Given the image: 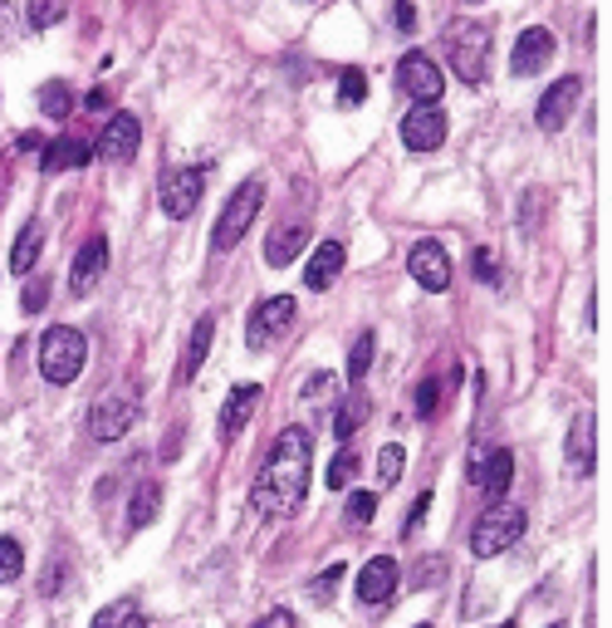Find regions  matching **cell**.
Segmentation results:
<instances>
[{"mask_svg":"<svg viewBox=\"0 0 612 628\" xmlns=\"http://www.w3.org/2000/svg\"><path fill=\"white\" fill-rule=\"evenodd\" d=\"M309 462H314L309 427H284L274 437L265 467L250 481V506L260 516H294L304 506V491H309Z\"/></svg>","mask_w":612,"mask_h":628,"instance_id":"cell-1","label":"cell"},{"mask_svg":"<svg viewBox=\"0 0 612 628\" xmlns=\"http://www.w3.org/2000/svg\"><path fill=\"white\" fill-rule=\"evenodd\" d=\"M446 59H451V69H456V79L485 83V75H490V30L476 25V20H451Z\"/></svg>","mask_w":612,"mask_h":628,"instance_id":"cell-2","label":"cell"},{"mask_svg":"<svg viewBox=\"0 0 612 628\" xmlns=\"http://www.w3.org/2000/svg\"><path fill=\"white\" fill-rule=\"evenodd\" d=\"M83 359H89V344H83L79 329H69V324L45 329V339H39V373H45L55 389H69V383L79 379Z\"/></svg>","mask_w":612,"mask_h":628,"instance_id":"cell-3","label":"cell"},{"mask_svg":"<svg viewBox=\"0 0 612 628\" xmlns=\"http://www.w3.org/2000/svg\"><path fill=\"white\" fill-rule=\"evenodd\" d=\"M260 206H265V182H260V177H250V182H240L236 197L226 202L216 232H211V246H216V250H236L240 240L250 236V222L260 216Z\"/></svg>","mask_w":612,"mask_h":628,"instance_id":"cell-4","label":"cell"},{"mask_svg":"<svg viewBox=\"0 0 612 628\" xmlns=\"http://www.w3.org/2000/svg\"><path fill=\"white\" fill-rule=\"evenodd\" d=\"M524 526H530V516H524V506H490L485 516L471 526V554H480V560H495V554L514 550V540L524 536Z\"/></svg>","mask_w":612,"mask_h":628,"instance_id":"cell-5","label":"cell"},{"mask_svg":"<svg viewBox=\"0 0 612 628\" xmlns=\"http://www.w3.org/2000/svg\"><path fill=\"white\" fill-rule=\"evenodd\" d=\"M202 192H206V167H167L162 182H157L162 212L172 222H186L196 212V202H202Z\"/></svg>","mask_w":612,"mask_h":628,"instance_id":"cell-6","label":"cell"},{"mask_svg":"<svg viewBox=\"0 0 612 628\" xmlns=\"http://www.w3.org/2000/svg\"><path fill=\"white\" fill-rule=\"evenodd\" d=\"M294 314H299L294 295H270L265 305H260V310L246 319V349L260 354V349H270L274 339H284V334L294 329Z\"/></svg>","mask_w":612,"mask_h":628,"instance_id":"cell-7","label":"cell"},{"mask_svg":"<svg viewBox=\"0 0 612 628\" xmlns=\"http://www.w3.org/2000/svg\"><path fill=\"white\" fill-rule=\"evenodd\" d=\"M397 79H403L407 99H417V103H437L441 93H446V75H441L437 59L421 55V49H407L403 65H397Z\"/></svg>","mask_w":612,"mask_h":628,"instance_id":"cell-8","label":"cell"},{"mask_svg":"<svg viewBox=\"0 0 612 628\" xmlns=\"http://www.w3.org/2000/svg\"><path fill=\"white\" fill-rule=\"evenodd\" d=\"M407 270L427 295H441V290L451 285V256L441 240H417V246L407 250Z\"/></svg>","mask_w":612,"mask_h":628,"instance_id":"cell-9","label":"cell"},{"mask_svg":"<svg viewBox=\"0 0 612 628\" xmlns=\"http://www.w3.org/2000/svg\"><path fill=\"white\" fill-rule=\"evenodd\" d=\"M133 417H137V397H128V393H109V397H99V403H93L89 433L99 437V442H118V437L133 427Z\"/></svg>","mask_w":612,"mask_h":628,"instance_id":"cell-10","label":"cell"},{"mask_svg":"<svg viewBox=\"0 0 612 628\" xmlns=\"http://www.w3.org/2000/svg\"><path fill=\"white\" fill-rule=\"evenodd\" d=\"M403 143L411 153H437L446 143V113L437 103H417L403 119Z\"/></svg>","mask_w":612,"mask_h":628,"instance_id":"cell-11","label":"cell"},{"mask_svg":"<svg viewBox=\"0 0 612 628\" xmlns=\"http://www.w3.org/2000/svg\"><path fill=\"white\" fill-rule=\"evenodd\" d=\"M578 99H583V79H578V75H564V79H558L554 89H548L544 99H540V109H534L540 128H544V133H558L568 119H574Z\"/></svg>","mask_w":612,"mask_h":628,"instance_id":"cell-12","label":"cell"},{"mask_svg":"<svg viewBox=\"0 0 612 628\" xmlns=\"http://www.w3.org/2000/svg\"><path fill=\"white\" fill-rule=\"evenodd\" d=\"M548 59H554V35L534 25V30H524V35L514 40L510 75H514V79H534V75H540V69L548 65Z\"/></svg>","mask_w":612,"mask_h":628,"instance_id":"cell-13","label":"cell"},{"mask_svg":"<svg viewBox=\"0 0 612 628\" xmlns=\"http://www.w3.org/2000/svg\"><path fill=\"white\" fill-rule=\"evenodd\" d=\"M103 270H109V240L93 236L79 246V256H73L69 266V290L73 295H93V285L103 280Z\"/></svg>","mask_w":612,"mask_h":628,"instance_id":"cell-14","label":"cell"},{"mask_svg":"<svg viewBox=\"0 0 612 628\" xmlns=\"http://www.w3.org/2000/svg\"><path fill=\"white\" fill-rule=\"evenodd\" d=\"M397 580H403V564H397L393 554H377V560H367L363 570H358V599H363V604L393 599Z\"/></svg>","mask_w":612,"mask_h":628,"instance_id":"cell-15","label":"cell"},{"mask_svg":"<svg viewBox=\"0 0 612 628\" xmlns=\"http://www.w3.org/2000/svg\"><path fill=\"white\" fill-rule=\"evenodd\" d=\"M137 143H143V123L133 119V113H113L109 123H103L99 133V157H109V162H128L137 153Z\"/></svg>","mask_w":612,"mask_h":628,"instance_id":"cell-16","label":"cell"},{"mask_svg":"<svg viewBox=\"0 0 612 628\" xmlns=\"http://www.w3.org/2000/svg\"><path fill=\"white\" fill-rule=\"evenodd\" d=\"M260 383H240V389H230V397H226V407H220V417H216V427H220V437H240L246 433V423L256 417V407H260Z\"/></svg>","mask_w":612,"mask_h":628,"instance_id":"cell-17","label":"cell"},{"mask_svg":"<svg viewBox=\"0 0 612 628\" xmlns=\"http://www.w3.org/2000/svg\"><path fill=\"white\" fill-rule=\"evenodd\" d=\"M343 260H348L343 240H324V246L309 256V270H304V285H309V290H329L333 280L343 276Z\"/></svg>","mask_w":612,"mask_h":628,"instance_id":"cell-18","label":"cell"},{"mask_svg":"<svg viewBox=\"0 0 612 628\" xmlns=\"http://www.w3.org/2000/svg\"><path fill=\"white\" fill-rule=\"evenodd\" d=\"M564 457H568V471H574V476H593V413H578L574 417Z\"/></svg>","mask_w":612,"mask_h":628,"instance_id":"cell-19","label":"cell"},{"mask_svg":"<svg viewBox=\"0 0 612 628\" xmlns=\"http://www.w3.org/2000/svg\"><path fill=\"white\" fill-rule=\"evenodd\" d=\"M304 246H309V232L304 226H274L270 240H265V266H290V260L304 256Z\"/></svg>","mask_w":612,"mask_h":628,"instance_id":"cell-20","label":"cell"},{"mask_svg":"<svg viewBox=\"0 0 612 628\" xmlns=\"http://www.w3.org/2000/svg\"><path fill=\"white\" fill-rule=\"evenodd\" d=\"M39 153H45V157H39L45 172H73V167H83L93 157V148L83 138H55V143H45Z\"/></svg>","mask_w":612,"mask_h":628,"instance_id":"cell-21","label":"cell"},{"mask_svg":"<svg viewBox=\"0 0 612 628\" xmlns=\"http://www.w3.org/2000/svg\"><path fill=\"white\" fill-rule=\"evenodd\" d=\"M211 339H216V314H202V319H196V329H192V339H186V354H182V379L186 383L202 373V363H206V354H211Z\"/></svg>","mask_w":612,"mask_h":628,"instance_id":"cell-22","label":"cell"},{"mask_svg":"<svg viewBox=\"0 0 612 628\" xmlns=\"http://www.w3.org/2000/svg\"><path fill=\"white\" fill-rule=\"evenodd\" d=\"M39 250H45V226L25 222L20 226V236H15V246H10V270H15V276H30L35 260H39Z\"/></svg>","mask_w":612,"mask_h":628,"instance_id":"cell-23","label":"cell"},{"mask_svg":"<svg viewBox=\"0 0 612 628\" xmlns=\"http://www.w3.org/2000/svg\"><path fill=\"white\" fill-rule=\"evenodd\" d=\"M514 481V452H490V462L480 467V486H485V501H500Z\"/></svg>","mask_w":612,"mask_h":628,"instance_id":"cell-24","label":"cell"},{"mask_svg":"<svg viewBox=\"0 0 612 628\" xmlns=\"http://www.w3.org/2000/svg\"><path fill=\"white\" fill-rule=\"evenodd\" d=\"M157 511H162V486H157V481H147V486H137V496H133V506H128V526L133 530L152 526Z\"/></svg>","mask_w":612,"mask_h":628,"instance_id":"cell-25","label":"cell"},{"mask_svg":"<svg viewBox=\"0 0 612 628\" xmlns=\"http://www.w3.org/2000/svg\"><path fill=\"white\" fill-rule=\"evenodd\" d=\"M89 628H143V609H137L133 599H118V604H109V609L93 614Z\"/></svg>","mask_w":612,"mask_h":628,"instance_id":"cell-26","label":"cell"},{"mask_svg":"<svg viewBox=\"0 0 612 628\" xmlns=\"http://www.w3.org/2000/svg\"><path fill=\"white\" fill-rule=\"evenodd\" d=\"M65 15H69V0H30L25 5L30 30H55Z\"/></svg>","mask_w":612,"mask_h":628,"instance_id":"cell-27","label":"cell"},{"mask_svg":"<svg viewBox=\"0 0 612 628\" xmlns=\"http://www.w3.org/2000/svg\"><path fill=\"white\" fill-rule=\"evenodd\" d=\"M69 109H73V93H69L65 79H55V83L39 89V113H45V119H69Z\"/></svg>","mask_w":612,"mask_h":628,"instance_id":"cell-28","label":"cell"},{"mask_svg":"<svg viewBox=\"0 0 612 628\" xmlns=\"http://www.w3.org/2000/svg\"><path fill=\"white\" fill-rule=\"evenodd\" d=\"M373 349H377L373 334H358V339H353V354H348V383L367 379V369H373Z\"/></svg>","mask_w":612,"mask_h":628,"instance_id":"cell-29","label":"cell"},{"mask_svg":"<svg viewBox=\"0 0 612 628\" xmlns=\"http://www.w3.org/2000/svg\"><path fill=\"white\" fill-rule=\"evenodd\" d=\"M403 467H407V452L397 442H387L383 452H377V481H383V486H397V481H403Z\"/></svg>","mask_w":612,"mask_h":628,"instance_id":"cell-30","label":"cell"},{"mask_svg":"<svg viewBox=\"0 0 612 628\" xmlns=\"http://www.w3.org/2000/svg\"><path fill=\"white\" fill-rule=\"evenodd\" d=\"M20 570H25V550H20V540L0 536V584H15Z\"/></svg>","mask_w":612,"mask_h":628,"instance_id":"cell-31","label":"cell"},{"mask_svg":"<svg viewBox=\"0 0 612 628\" xmlns=\"http://www.w3.org/2000/svg\"><path fill=\"white\" fill-rule=\"evenodd\" d=\"M363 99H367V75H363V69H343V79H339V103H343V109H358Z\"/></svg>","mask_w":612,"mask_h":628,"instance_id":"cell-32","label":"cell"},{"mask_svg":"<svg viewBox=\"0 0 612 628\" xmlns=\"http://www.w3.org/2000/svg\"><path fill=\"white\" fill-rule=\"evenodd\" d=\"M373 516H377V496L353 491V496H348V526H373Z\"/></svg>","mask_w":612,"mask_h":628,"instance_id":"cell-33","label":"cell"},{"mask_svg":"<svg viewBox=\"0 0 612 628\" xmlns=\"http://www.w3.org/2000/svg\"><path fill=\"white\" fill-rule=\"evenodd\" d=\"M353 476H358V457H353V447H343V452H339V462L329 467V491L353 486Z\"/></svg>","mask_w":612,"mask_h":628,"instance_id":"cell-34","label":"cell"},{"mask_svg":"<svg viewBox=\"0 0 612 628\" xmlns=\"http://www.w3.org/2000/svg\"><path fill=\"white\" fill-rule=\"evenodd\" d=\"M471 270H476L480 285H500V260H495V250H471Z\"/></svg>","mask_w":612,"mask_h":628,"instance_id":"cell-35","label":"cell"},{"mask_svg":"<svg viewBox=\"0 0 612 628\" xmlns=\"http://www.w3.org/2000/svg\"><path fill=\"white\" fill-rule=\"evenodd\" d=\"M437 403H441V383L427 379V383L417 389V397H411V413H417V417H431V413H437Z\"/></svg>","mask_w":612,"mask_h":628,"instance_id":"cell-36","label":"cell"},{"mask_svg":"<svg viewBox=\"0 0 612 628\" xmlns=\"http://www.w3.org/2000/svg\"><path fill=\"white\" fill-rule=\"evenodd\" d=\"M339 580H343V564H329L324 574H314V580H309V599H329Z\"/></svg>","mask_w":612,"mask_h":628,"instance_id":"cell-37","label":"cell"},{"mask_svg":"<svg viewBox=\"0 0 612 628\" xmlns=\"http://www.w3.org/2000/svg\"><path fill=\"white\" fill-rule=\"evenodd\" d=\"M324 393H339V379H333V373H314V379L304 383V397H309V403H319Z\"/></svg>","mask_w":612,"mask_h":628,"instance_id":"cell-38","label":"cell"},{"mask_svg":"<svg viewBox=\"0 0 612 628\" xmlns=\"http://www.w3.org/2000/svg\"><path fill=\"white\" fill-rule=\"evenodd\" d=\"M427 511H431V491H421V496H417V506H411V516L403 520V536H417V530H421V520H427Z\"/></svg>","mask_w":612,"mask_h":628,"instance_id":"cell-39","label":"cell"},{"mask_svg":"<svg viewBox=\"0 0 612 628\" xmlns=\"http://www.w3.org/2000/svg\"><path fill=\"white\" fill-rule=\"evenodd\" d=\"M45 295H49V280H30V285H25V314L45 310Z\"/></svg>","mask_w":612,"mask_h":628,"instance_id":"cell-40","label":"cell"},{"mask_svg":"<svg viewBox=\"0 0 612 628\" xmlns=\"http://www.w3.org/2000/svg\"><path fill=\"white\" fill-rule=\"evenodd\" d=\"M353 427H358V403H348L339 417H333V437H339V442H348V437H353Z\"/></svg>","mask_w":612,"mask_h":628,"instance_id":"cell-41","label":"cell"},{"mask_svg":"<svg viewBox=\"0 0 612 628\" xmlns=\"http://www.w3.org/2000/svg\"><path fill=\"white\" fill-rule=\"evenodd\" d=\"M393 20H397V30H407V35H411V30H417V5H411V0H397Z\"/></svg>","mask_w":612,"mask_h":628,"instance_id":"cell-42","label":"cell"},{"mask_svg":"<svg viewBox=\"0 0 612 628\" xmlns=\"http://www.w3.org/2000/svg\"><path fill=\"white\" fill-rule=\"evenodd\" d=\"M256 628H299V619H294L290 609H270V614H265V619H260Z\"/></svg>","mask_w":612,"mask_h":628,"instance_id":"cell-43","label":"cell"},{"mask_svg":"<svg viewBox=\"0 0 612 628\" xmlns=\"http://www.w3.org/2000/svg\"><path fill=\"white\" fill-rule=\"evenodd\" d=\"M39 148H45V138H39V133H25V138L10 143V157H15V153H39Z\"/></svg>","mask_w":612,"mask_h":628,"instance_id":"cell-44","label":"cell"},{"mask_svg":"<svg viewBox=\"0 0 612 628\" xmlns=\"http://www.w3.org/2000/svg\"><path fill=\"white\" fill-rule=\"evenodd\" d=\"M83 109H109V93H103V89H89V99H83Z\"/></svg>","mask_w":612,"mask_h":628,"instance_id":"cell-45","label":"cell"},{"mask_svg":"<svg viewBox=\"0 0 612 628\" xmlns=\"http://www.w3.org/2000/svg\"><path fill=\"white\" fill-rule=\"evenodd\" d=\"M5 10H10V0H0V20H5Z\"/></svg>","mask_w":612,"mask_h":628,"instance_id":"cell-46","label":"cell"},{"mask_svg":"<svg viewBox=\"0 0 612 628\" xmlns=\"http://www.w3.org/2000/svg\"><path fill=\"white\" fill-rule=\"evenodd\" d=\"M500 628H514V624H500Z\"/></svg>","mask_w":612,"mask_h":628,"instance_id":"cell-47","label":"cell"},{"mask_svg":"<svg viewBox=\"0 0 612 628\" xmlns=\"http://www.w3.org/2000/svg\"><path fill=\"white\" fill-rule=\"evenodd\" d=\"M417 628H431V624H417Z\"/></svg>","mask_w":612,"mask_h":628,"instance_id":"cell-48","label":"cell"},{"mask_svg":"<svg viewBox=\"0 0 612 628\" xmlns=\"http://www.w3.org/2000/svg\"><path fill=\"white\" fill-rule=\"evenodd\" d=\"M299 5H309V0H299Z\"/></svg>","mask_w":612,"mask_h":628,"instance_id":"cell-49","label":"cell"},{"mask_svg":"<svg viewBox=\"0 0 612 628\" xmlns=\"http://www.w3.org/2000/svg\"><path fill=\"white\" fill-rule=\"evenodd\" d=\"M554 628H558V624H554Z\"/></svg>","mask_w":612,"mask_h":628,"instance_id":"cell-50","label":"cell"}]
</instances>
